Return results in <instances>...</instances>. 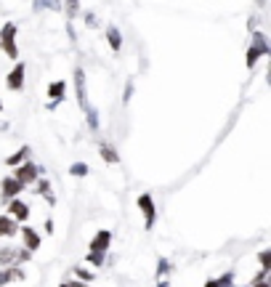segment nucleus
Listing matches in <instances>:
<instances>
[{"label": "nucleus", "instance_id": "nucleus-1", "mask_svg": "<svg viewBox=\"0 0 271 287\" xmlns=\"http://www.w3.org/2000/svg\"><path fill=\"white\" fill-rule=\"evenodd\" d=\"M109 239H112L109 231H99L96 234V239L91 245V263H96V266L104 263V250L109 248Z\"/></svg>", "mask_w": 271, "mask_h": 287}, {"label": "nucleus", "instance_id": "nucleus-2", "mask_svg": "<svg viewBox=\"0 0 271 287\" xmlns=\"http://www.w3.org/2000/svg\"><path fill=\"white\" fill-rule=\"evenodd\" d=\"M0 46L8 53L11 59H19V51H16V24H6L0 30Z\"/></svg>", "mask_w": 271, "mask_h": 287}, {"label": "nucleus", "instance_id": "nucleus-3", "mask_svg": "<svg viewBox=\"0 0 271 287\" xmlns=\"http://www.w3.org/2000/svg\"><path fill=\"white\" fill-rule=\"evenodd\" d=\"M268 53V43H266V37L261 32H255L253 35V48L247 51V67H255V61H258L261 56H266Z\"/></svg>", "mask_w": 271, "mask_h": 287}, {"label": "nucleus", "instance_id": "nucleus-4", "mask_svg": "<svg viewBox=\"0 0 271 287\" xmlns=\"http://www.w3.org/2000/svg\"><path fill=\"white\" fill-rule=\"evenodd\" d=\"M16 181H21V184H32L35 179H37V165H32V162H24V165L16 170V175H13Z\"/></svg>", "mask_w": 271, "mask_h": 287}, {"label": "nucleus", "instance_id": "nucleus-5", "mask_svg": "<svg viewBox=\"0 0 271 287\" xmlns=\"http://www.w3.org/2000/svg\"><path fill=\"white\" fill-rule=\"evenodd\" d=\"M139 208H141V213L146 215V229H152V224H154V202H152V197H149V194H141V197H139Z\"/></svg>", "mask_w": 271, "mask_h": 287}, {"label": "nucleus", "instance_id": "nucleus-6", "mask_svg": "<svg viewBox=\"0 0 271 287\" xmlns=\"http://www.w3.org/2000/svg\"><path fill=\"white\" fill-rule=\"evenodd\" d=\"M8 88L11 91H21L24 88V64H16L8 72Z\"/></svg>", "mask_w": 271, "mask_h": 287}, {"label": "nucleus", "instance_id": "nucleus-7", "mask_svg": "<svg viewBox=\"0 0 271 287\" xmlns=\"http://www.w3.org/2000/svg\"><path fill=\"white\" fill-rule=\"evenodd\" d=\"M27 258H30V250H24V253H16L13 248L0 250V263H19V261H27Z\"/></svg>", "mask_w": 271, "mask_h": 287}, {"label": "nucleus", "instance_id": "nucleus-8", "mask_svg": "<svg viewBox=\"0 0 271 287\" xmlns=\"http://www.w3.org/2000/svg\"><path fill=\"white\" fill-rule=\"evenodd\" d=\"M8 215L13 218V221H27V215H30V208H27L24 202H19V200H11V205H8Z\"/></svg>", "mask_w": 271, "mask_h": 287}, {"label": "nucleus", "instance_id": "nucleus-9", "mask_svg": "<svg viewBox=\"0 0 271 287\" xmlns=\"http://www.w3.org/2000/svg\"><path fill=\"white\" fill-rule=\"evenodd\" d=\"M24 189V184L21 181H16V179H6L3 181V200H16V194Z\"/></svg>", "mask_w": 271, "mask_h": 287}, {"label": "nucleus", "instance_id": "nucleus-10", "mask_svg": "<svg viewBox=\"0 0 271 287\" xmlns=\"http://www.w3.org/2000/svg\"><path fill=\"white\" fill-rule=\"evenodd\" d=\"M16 221H13L11 215H0V237H13L16 234Z\"/></svg>", "mask_w": 271, "mask_h": 287}, {"label": "nucleus", "instance_id": "nucleus-11", "mask_svg": "<svg viewBox=\"0 0 271 287\" xmlns=\"http://www.w3.org/2000/svg\"><path fill=\"white\" fill-rule=\"evenodd\" d=\"M21 231V237H24V245H27V250H37V245H40V237H37V231L30 229V226H24L19 229Z\"/></svg>", "mask_w": 271, "mask_h": 287}, {"label": "nucleus", "instance_id": "nucleus-12", "mask_svg": "<svg viewBox=\"0 0 271 287\" xmlns=\"http://www.w3.org/2000/svg\"><path fill=\"white\" fill-rule=\"evenodd\" d=\"M106 40H109L112 51H120V46H123V40H120V32H117V27H109V30H106Z\"/></svg>", "mask_w": 271, "mask_h": 287}, {"label": "nucleus", "instance_id": "nucleus-13", "mask_svg": "<svg viewBox=\"0 0 271 287\" xmlns=\"http://www.w3.org/2000/svg\"><path fill=\"white\" fill-rule=\"evenodd\" d=\"M99 152H101V157L109 162V165H117V154H115V149L109 146V144H101L99 146Z\"/></svg>", "mask_w": 271, "mask_h": 287}, {"label": "nucleus", "instance_id": "nucleus-14", "mask_svg": "<svg viewBox=\"0 0 271 287\" xmlns=\"http://www.w3.org/2000/svg\"><path fill=\"white\" fill-rule=\"evenodd\" d=\"M35 8H51V11H61V0H35Z\"/></svg>", "mask_w": 271, "mask_h": 287}, {"label": "nucleus", "instance_id": "nucleus-15", "mask_svg": "<svg viewBox=\"0 0 271 287\" xmlns=\"http://www.w3.org/2000/svg\"><path fill=\"white\" fill-rule=\"evenodd\" d=\"M16 277H21V271H19V269H6V271H0V284H6V282L16 279Z\"/></svg>", "mask_w": 271, "mask_h": 287}, {"label": "nucleus", "instance_id": "nucleus-16", "mask_svg": "<svg viewBox=\"0 0 271 287\" xmlns=\"http://www.w3.org/2000/svg\"><path fill=\"white\" fill-rule=\"evenodd\" d=\"M48 96H51V99H61V96H64V83H61V80H59V83H51Z\"/></svg>", "mask_w": 271, "mask_h": 287}, {"label": "nucleus", "instance_id": "nucleus-17", "mask_svg": "<svg viewBox=\"0 0 271 287\" xmlns=\"http://www.w3.org/2000/svg\"><path fill=\"white\" fill-rule=\"evenodd\" d=\"M27 152H30V149H27V146H21V152L19 154H13V157H8V162H6V165H11V168H16L19 165V162L27 157Z\"/></svg>", "mask_w": 271, "mask_h": 287}, {"label": "nucleus", "instance_id": "nucleus-18", "mask_svg": "<svg viewBox=\"0 0 271 287\" xmlns=\"http://www.w3.org/2000/svg\"><path fill=\"white\" fill-rule=\"evenodd\" d=\"M64 3H66V13L75 19L77 16V0H64Z\"/></svg>", "mask_w": 271, "mask_h": 287}, {"label": "nucleus", "instance_id": "nucleus-19", "mask_svg": "<svg viewBox=\"0 0 271 287\" xmlns=\"http://www.w3.org/2000/svg\"><path fill=\"white\" fill-rule=\"evenodd\" d=\"M268 263H271V253L263 250V253H261V266H263V271H268Z\"/></svg>", "mask_w": 271, "mask_h": 287}, {"label": "nucleus", "instance_id": "nucleus-20", "mask_svg": "<svg viewBox=\"0 0 271 287\" xmlns=\"http://www.w3.org/2000/svg\"><path fill=\"white\" fill-rule=\"evenodd\" d=\"M88 122H91V128H93V130L99 128V117H96V112H93V109H88Z\"/></svg>", "mask_w": 271, "mask_h": 287}, {"label": "nucleus", "instance_id": "nucleus-21", "mask_svg": "<svg viewBox=\"0 0 271 287\" xmlns=\"http://www.w3.org/2000/svg\"><path fill=\"white\" fill-rule=\"evenodd\" d=\"M88 173V168L83 165V162H77V165H72V175H85Z\"/></svg>", "mask_w": 271, "mask_h": 287}, {"label": "nucleus", "instance_id": "nucleus-22", "mask_svg": "<svg viewBox=\"0 0 271 287\" xmlns=\"http://www.w3.org/2000/svg\"><path fill=\"white\" fill-rule=\"evenodd\" d=\"M205 287H221V282H208Z\"/></svg>", "mask_w": 271, "mask_h": 287}, {"label": "nucleus", "instance_id": "nucleus-23", "mask_svg": "<svg viewBox=\"0 0 271 287\" xmlns=\"http://www.w3.org/2000/svg\"><path fill=\"white\" fill-rule=\"evenodd\" d=\"M255 287H268V284H266V282H258V284H255Z\"/></svg>", "mask_w": 271, "mask_h": 287}, {"label": "nucleus", "instance_id": "nucleus-24", "mask_svg": "<svg viewBox=\"0 0 271 287\" xmlns=\"http://www.w3.org/2000/svg\"><path fill=\"white\" fill-rule=\"evenodd\" d=\"M0 109H3V104H0Z\"/></svg>", "mask_w": 271, "mask_h": 287}]
</instances>
